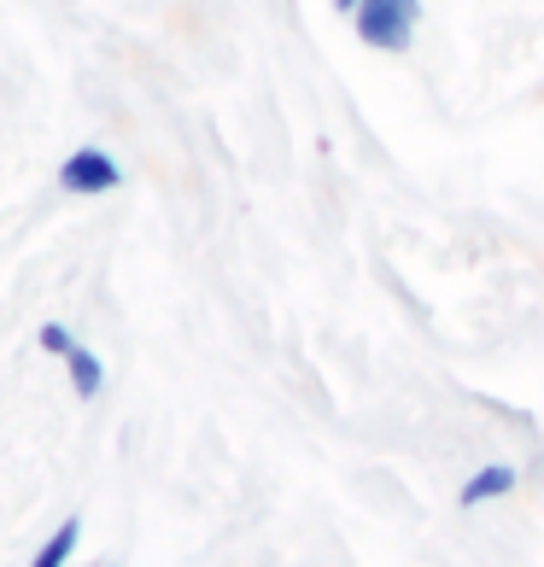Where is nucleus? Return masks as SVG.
Returning a JSON list of instances; mask_svg holds the SVG:
<instances>
[{
    "mask_svg": "<svg viewBox=\"0 0 544 567\" xmlns=\"http://www.w3.org/2000/svg\"><path fill=\"white\" fill-rule=\"evenodd\" d=\"M351 30L374 53H410L415 30H422V0H363L351 12Z\"/></svg>",
    "mask_w": 544,
    "mask_h": 567,
    "instance_id": "1",
    "label": "nucleus"
},
{
    "mask_svg": "<svg viewBox=\"0 0 544 567\" xmlns=\"http://www.w3.org/2000/svg\"><path fill=\"white\" fill-rule=\"evenodd\" d=\"M59 187L76 199H100V194H117L123 187V164L106 153V146H71L65 164H59Z\"/></svg>",
    "mask_w": 544,
    "mask_h": 567,
    "instance_id": "2",
    "label": "nucleus"
},
{
    "mask_svg": "<svg viewBox=\"0 0 544 567\" xmlns=\"http://www.w3.org/2000/svg\"><path fill=\"white\" fill-rule=\"evenodd\" d=\"M521 486V474L510 468V462H486V468H474L463 480V492H456V503L463 509H480V503H497V497H510Z\"/></svg>",
    "mask_w": 544,
    "mask_h": 567,
    "instance_id": "3",
    "label": "nucleus"
},
{
    "mask_svg": "<svg viewBox=\"0 0 544 567\" xmlns=\"http://www.w3.org/2000/svg\"><path fill=\"white\" fill-rule=\"evenodd\" d=\"M65 381H71V392L82 398V404H94V398L106 392V357L89 351V346H76L65 357Z\"/></svg>",
    "mask_w": 544,
    "mask_h": 567,
    "instance_id": "4",
    "label": "nucleus"
},
{
    "mask_svg": "<svg viewBox=\"0 0 544 567\" xmlns=\"http://www.w3.org/2000/svg\"><path fill=\"white\" fill-rule=\"evenodd\" d=\"M76 544H82V515H65L59 527L48 533V544L30 556V567H71V556H76Z\"/></svg>",
    "mask_w": 544,
    "mask_h": 567,
    "instance_id": "5",
    "label": "nucleus"
},
{
    "mask_svg": "<svg viewBox=\"0 0 544 567\" xmlns=\"http://www.w3.org/2000/svg\"><path fill=\"white\" fill-rule=\"evenodd\" d=\"M35 346L48 351V357H71L82 340H76V333H71L65 322H41V328H35Z\"/></svg>",
    "mask_w": 544,
    "mask_h": 567,
    "instance_id": "6",
    "label": "nucleus"
},
{
    "mask_svg": "<svg viewBox=\"0 0 544 567\" xmlns=\"http://www.w3.org/2000/svg\"><path fill=\"white\" fill-rule=\"evenodd\" d=\"M358 7H363V0H333V12H346V18L358 12Z\"/></svg>",
    "mask_w": 544,
    "mask_h": 567,
    "instance_id": "7",
    "label": "nucleus"
},
{
    "mask_svg": "<svg viewBox=\"0 0 544 567\" xmlns=\"http://www.w3.org/2000/svg\"><path fill=\"white\" fill-rule=\"evenodd\" d=\"M106 567H117V561H106Z\"/></svg>",
    "mask_w": 544,
    "mask_h": 567,
    "instance_id": "8",
    "label": "nucleus"
}]
</instances>
